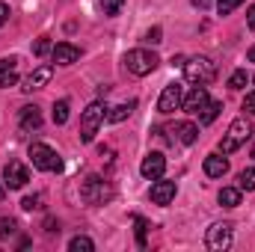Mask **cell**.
<instances>
[{"instance_id":"cell-9","label":"cell","mask_w":255,"mask_h":252,"mask_svg":"<svg viewBox=\"0 0 255 252\" xmlns=\"http://www.w3.org/2000/svg\"><path fill=\"white\" fill-rule=\"evenodd\" d=\"M139 172H142V178H148V181L163 178V172H166V157H163L160 151H148V154L142 157V163H139Z\"/></svg>"},{"instance_id":"cell-21","label":"cell","mask_w":255,"mask_h":252,"mask_svg":"<svg viewBox=\"0 0 255 252\" xmlns=\"http://www.w3.org/2000/svg\"><path fill=\"white\" fill-rule=\"evenodd\" d=\"M220 110H223V104H220V101H208V104H205V110L199 113V122H202V125H211V122L220 116Z\"/></svg>"},{"instance_id":"cell-38","label":"cell","mask_w":255,"mask_h":252,"mask_svg":"<svg viewBox=\"0 0 255 252\" xmlns=\"http://www.w3.org/2000/svg\"><path fill=\"white\" fill-rule=\"evenodd\" d=\"M250 63H255V45L250 48Z\"/></svg>"},{"instance_id":"cell-30","label":"cell","mask_w":255,"mask_h":252,"mask_svg":"<svg viewBox=\"0 0 255 252\" xmlns=\"http://www.w3.org/2000/svg\"><path fill=\"white\" fill-rule=\"evenodd\" d=\"M133 223H136V244L145 247V229H148V223L142 217H133Z\"/></svg>"},{"instance_id":"cell-12","label":"cell","mask_w":255,"mask_h":252,"mask_svg":"<svg viewBox=\"0 0 255 252\" xmlns=\"http://www.w3.org/2000/svg\"><path fill=\"white\" fill-rule=\"evenodd\" d=\"M175 181H166V178H157L151 190H148V199L154 202V205H169L172 199H175Z\"/></svg>"},{"instance_id":"cell-5","label":"cell","mask_w":255,"mask_h":252,"mask_svg":"<svg viewBox=\"0 0 255 252\" xmlns=\"http://www.w3.org/2000/svg\"><path fill=\"white\" fill-rule=\"evenodd\" d=\"M30 160H33V166L42 169V172H60V169H63L60 154H57L51 145H45V142H33V145H30Z\"/></svg>"},{"instance_id":"cell-19","label":"cell","mask_w":255,"mask_h":252,"mask_svg":"<svg viewBox=\"0 0 255 252\" xmlns=\"http://www.w3.org/2000/svg\"><path fill=\"white\" fill-rule=\"evenodd\" d=\"M241 196H244L241 187H223L220 190V205L223 208H238L241 205Z\"/></svg>"},{"instance_id":"cell-14","label":"cell","mask_w":255,"mask_h":252,"mask_svg":"<svg viewBox=\"0 0 255 252\" xmlns=\"http://www.w3.org/2000/svg\"><path fill=\"white\" fill-rule=\"evenodd\" d=\"M51 60H54L57 65H74L77 60H80V48H74L71 42H60V45H54Z\"/></svg>"},{"instance_id":"cell-17","label":"cell","mask_w":255,"mask_h":252,"mask_svg":"<svg viewBox=\"0 0 255 252\" xmlns=\"http://www.w3.org/2000/svg\"><path fill=\"white\" fill-rule=\"evenodd\" d=\"M18 83V57H3L0 60V89H9Z\"/></svg>"},{"instance_id":"cell-4","label":"cell","mask_w":255,"mask_h":252,"mask_svg":"<svg viewBox=\"0 0 255 252\" xmlns=\"http://www.w3.org/2000/svg\"><path fill=\"white\" fill-rule=\"evenodd\" d=\"M157 54L154 51H145V48H133V51H128L125 54V68L130 74H136V77H145V74H151L154 68H157Z\"/></svg>"},{"instance_id":"cell-18","label":"cell","mask_w":255,"mask_h":252,"mask_svg":"<svg viewBox=\"0 0 255 252\" xmlns=\"http://www.w3.org/2000/svg\"><path fill=\"white\" fill-rule=\"evenodd\" d=\"M18 125H21V130H39V127H42V110H39L36 104H33V107H24Z\"/></svg>"},{"instance_id":"cell-37","label":"cell","mask_w":255,"mask_h":252,"mask_svg":"<svg viewBox=\"0 0 255 252\" xmlns=\"http://www.w3.org/2000/svg\"><path fill=\"white\" fill-rule=\"evenodd\" d=\"M190 3L196 9H208V6H211V0H190Z\"/></svg>"},{"instance_id":"cell-2","label":"cell","mask_w":255,"mask_h":252,"mask_svg":"<svg viewBox=\"0 0 255 252\" xmlns=\"http://www.w3.org/2000/svg\"><path fill=\"white\" fill-rule=\"evenodd\" d=\"M184 77L196 86H205L217 77V63L211 57H190L184 60Z\"/></svg>"},{"instance_id":"cell-10","label":"cell","mask_w":255,"mask_h":252,"mask_svg":"<svg viewBox=\"0 0 255 252\" xmlns=\"http://www.w3.org/2000/svg\"><path fill=\"white\" fill-rule=\"evenodd\" d=\"M3 181H6L9 190H21L30 181V169H27L24 163H18V160H9V163L3 166Z\"/></svg>"},{"instance_id":"cell-24","label":"cell","mask_w":255,"mask_h":252,"mask_svg":"<svg viewBox=\"0 0 255 252\" xmlns=\"http://www.w3.org/2000/svg\"><path fill=\"white\" fill-rule=\"evenodd\" d=\"M68 122V101H57L54 104V125H65Z\"/></svg>"},{"instance_id":"cell-15","label":"cell","mask_w":255,"mask_h":252,"mask_svg":"<svg viewBox=\"0 0 255 252\" xmlns=\"http://www.w3.org/2000/svg\"><path fill=\"white\" fill-rule=\"evenodd\" d=\"M208 101H211V98H208V89H205V86H193L190 95H184V104H181V107H184L187 113H193V116H199Z\"/></svg>"},{"instance_id":"cell-8","label":"cell","mask_w":255,"mask_h":252,"mask_svg":"<svg viewBox=\"0 0 255 252\" xmlns=\"http://www.w3.org/2000/svg\"><path fill=\"white\" fill-rule=\"evenodd\" d=\"M181 104H184V86H181V83H169V86H166V89L160 92L157 110H160L163 116H169V113L181 110Z\"/></svg>"},{"instance_id":"cell-3","label":"cell","mask_w":255,"mask_h":252,"mask_svg":"<svg viewBox=\"0 0 255 252\" xmlns=\"http://www.w3.org/2000/svg\"><path fill=\"white\" fill-rule=\"evenodd\" d=\"M104 119H107V107L101 101H92L80 116V142H92Z\"/></svg>"},{"instance_id":"cell-13","label":"cell","mask_w":255,"mask_h":252,"mask_svg":"<svg viewBox=\"0 0 255 252\" xmlns=\"http://www.w3.org/2000/svg\"><path fill=\"white\" fill-rule=\"evenodd\" d=\"M51 74H54V68L51 65H39V68H33L27 77H24V92H36V89H42V86H48V80H51Z\"/></svg>"},{"instance_id":"cell-22","label":"cell","mask_w":255,"mask_h":252,"mask_svg":"<svg viewBox=\"0 0 255 252\" xmlns=\"http://www.w3.org/2000/svg\"><path fill=\"white\" fill-rule=\"evenodd\" d=\"M238 187L247 190V193H253V190H255V166H250V169H241V172H238Z\"/></svg>"},{"instance_id":"cell-25","label":"cell","mask_w":255,"mask_h":252,"mask_svg":"<svg viewBox=\"0 0 255 252\" xmlns=\"http://www.w3.org/2000/svg\"><path fill=\"white\" fill-rule=\"evenodd\" d=\"M247 83H250V74H247V68H238V71L229 77V86H232V89H244Z\"/></svg>"},{"instance_id":"cell-31","label":"cell","mask_w":255,"mask_h":252,"mask_svg":"<svg viewBox=\"0 0 255 252\" xmlns=\"http://www.w3.org/2000/svg\"><path fill=\"white\" fill-rule=\"evenodd\" d=\"M51 51H54V45H51L48 39H39V42L33 45V54H36V57H45V54H51Z\"/></svg>"},{"instance_id":"cell-34","label":"cell","mask_w":255,"mask_h":252,"mask_svg":"<svg viewBox=\"0 0 255 252\" xmlns=\"http://www.w3.org/2000/svg\"><path fill=\"white\" fill-rule=\"evenodd\" d=\"M9 15H12V12H9V6H6V3H0V27L9 21Z\"/></svg>"},{"instance_id":"cell-27","label":"cell","mask_w":255,"mask_h":252,"mask_svg":"<svg viewBox=\"0 0 255 252\" xmlns=\"http://www.w3.org/2000/svg\"><path fill=\"white\" fill-rule=\"evenodd\" d=\"M15 229H18V223H15L12 217H6V220H0V241H6V238H12V235H15Z\"/></svg>"},{"instance_id":"cell-23","label":"cell","mask_w":255,"mask_h":252,"mask_svg":"<svg viewBox=\"0 0 255 252\" xmlns=\"http://www.w3.org/2000/svg\"><path fill=\"white\" fill-rule=\"evenodd\" d=\"M68 250H71V252H92V250H95V244H92L89 238H83V235H77V238H71V244H68Z\"/></svg>"},{"instance_id":"cell-36","label":"cell","mask_w":255,"mask_h":252,"mask_svg":"<svg viewBox=\"0 0 255 252\" xmlns=\"http://www.w3.org/2000/svg\"><path fill=\"white\" fill-rule=\"evenodd\" d=\"M45 232H60V223L57 220H45Z\"/></svg>"},{"instance_id":"cell-20","label":"cell","mask_w":255,"mask_h":252,"mask_svg":"<svg viewBox=\"0 0 255 252\" xmlns=\"http://www.w3.org/2000/svg\"><path fill=\"white\" fill-rule=\"evenodd\" d=\"M133 107H136V101H128V104H119V107L107 110V122H125L128 116L133 113Z\"/></svg>"},{"instance_id":"cell-39","label":"cell","mask_w":255,"mask_h":252,"mask_svg":"<svg viewBox=\"0 0 255 252\" xmlns=\"http://www.w3.org/2000/svg\"><path fill=\"white\" fill-rule=\"evenodd\" d=\"M3 196H6V190H3V187H0V202H3Z\"/></svg>"},{"instance_id":"cell-40","label":"cell","mask_w":255,"mask_h":252,"mask_svg":"<svg viewBox=\"0 0 255 252\" xmlns=\"http://www.w3.org/2000/svg\"><path fill=\"white\" fill-rule=\"evenodd\" d=\"M253 160H255V145H253Z\"/></svg>"},{"instance_id":"cell-7","label":"cell","mask_w":255,"mask_h":252,"mask_svg":"<svg viewBox=\"0 0 255 252\" xmlns=\"http://www.w3.org/2000/svg\"><path fill=\"white\" fill-rule=\"evenodd\" d=\"M113 196V190L104 184V178H98V175H89L83 184H80V199L86 202V205H101L104 199H110Z\"/></svg>"},{"instance_id":"cell-35","label":"cell","mask_w":255,"mask_h":252,"mask_svg":"<svg viewBox=\"0 0 255 252\" xmlns=\"http://www.w3.org/2000/svg\"><path fill=\"white\" fill-rule=\"evenodd\" d=\"M247 27H250V30H255V3L250 6V12H247Z\"/></svg>"},{"instance_id":"cell-11","label":"cell","mask_w":255,"mask_h":252,"mask_svg":"<svg viewBox=\"0 0 255 252\" xmlns=\"http://www.w3.org/2000/svg\"><path fill=\"white\" fill-rule=\"evenodd\" d=\"M172 136H169V142H181V145H193L196 139H199V125H193V122H175V125L166 127Z\"/></svg>"},{"instance_id":"cell-29","label":"cell","mask_w":255,"mask_h":252,"mask_svg":"<svg viewBox=\"0 0 255 252\" xmlns=\"http://www.w3.org/2000/svg\"><path fill=\"white\" fill-rule=\"evenodd\" d=\"M160 36H163V30H160V27H151V30H145L142 42H148V45H160V42H163Z\"/></svg>"},{"instance_id":"cell-33","label":"cell","mask_w":255,"mask_h":252,"mask_svg":"<svg viewBox=\"0 0 255 252\" xmlns=\"http://www.w3.org/2000/svg\"><path fill=\"white\" fill-rule=\"evenodd\" d=\"M244 110H247L250 116H255V92H247V98H244Z\"/></svg>"},{"instance_id":"cell-32","label":"cell","mask_w":255,"mask_h":252,"mask_svg":"<svg viewBox=\"0 0 255 252\" xmlns=\"http://www.w3.org/2000/svg\"><path fill=\"white\" fill-rule=\"evenodd\" d=\"M21 208H24V211H36V208H42V196H39V193H36V196H24Z\"/></svg>"},{"instance_id":"cell-28","label":"cell","mask_w":255,"mask_h":252,"mask_svg":"<svg viewBox=\"0 0 255 252\" xmlns=\"http://www.w3.org/2000/svg\"><path fill=\"white\" fill-rule=\"evenodd\" d=\"M241 3H244V0H217V12H220V15H232Z\"/></svg>"},{"instance_id":"cell-16","label":"cell","mask_w":255,"mask_h":252,"mask_svg":"<svg viewBox=\"0 0 255 252\" xmlns=\"http://www.w3.org/2000/svg\"><path fill=\"white\" fill-rule=\"evenodd\" d=\"M226 172H229V160H226L223 151H214V154L205 157V175L208 178H223Z\"/></svg>"},{"instance_id":"cell-26","label":"cell","mask_w":255,"mask_h":252,"mask_svg":"<svg viewBox=\"0 0 255 252\" xmlns=\"http://www.w3.org/2000/svg\"><path fill=\"white\" fill-rule=\"evenodd\" d=\"M125 6V0H101V12L107 15V18H113V15H119V9Z\"/></svg>"},{"instance_id":"cell-1","label":"cell","mask_w":255,"mask_h":252,"mask_svg":"<svg viewBox=\"0 0 255 252\" xmlns=\"http://www.w3.org/2000/svg\"><path fill=\"white\" fill-rule=\"evenodd\" d=\"M250 136H253V122H250L247 116H241V119H235V122L229 125L226 136L220 139V151H223V154H232V151H238Z\"/></svg>"},{"instance_id":"cell-6","label":"cell","mask_w":255,"mask_h":252,"mask_svg":"<svg viewBox=\"0 0 255 252\" xmlns=\"http://www.w3.org/2000/svg\"><path fill=\"white\" fill-rule=\"evenodd\" d=\"M232 241H235V226H232V223H214V226L208 229V235H205L208 250H214V252L229 250Z\"/></svg>"}]
</instances>
